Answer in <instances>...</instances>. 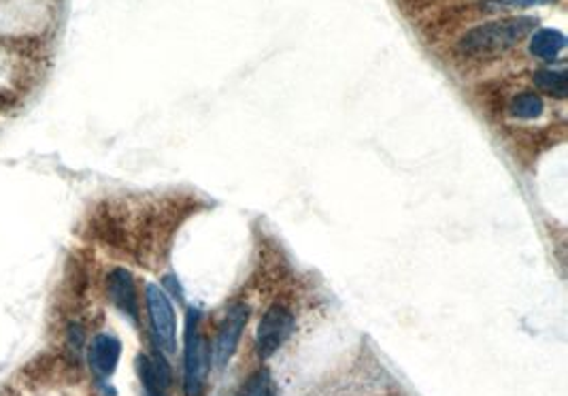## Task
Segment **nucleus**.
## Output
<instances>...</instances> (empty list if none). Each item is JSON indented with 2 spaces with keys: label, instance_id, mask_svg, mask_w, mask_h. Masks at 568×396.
Wrapping results in <instances>:
<instances>
[{
  "label": "nucleus",
  "instance_id": "1",
  "mask_svg": "<svg viewBox=\"0 0 568 396\" xmlns=\"http://www.w3.org/2000/svg\"><path fill=\"white\" fill-rule=\"evenodd\" d=\"M534 26V17H507V20L482 24L458 41V52L469 58L504 52L517 46L528 33H532Z\"/></svg>",
  "mask_w": 568,
  "mask_h": 396
},
{
  "label": "nucleus",
  "instance_id": "2",
  "mask_svg": "<svg viewBox=\"0 0 568 396\" xmlns=\"http://www.w3.org/2000/svg\"><path fill=\"white\" fill-rule=\"evenodd\" d=\"M209 367V351L200 335V311L189 310L183 337V392L186 396H200Z\"/></svg>",
  "mask_w": 568,
  "mask_h": 396
},
{
  "label": "nucleus",
  "instance_id": "3",
  "mask_svg": "<svg viewBox=\"0 0 568 396\" xmlns=\"http://www.w3.org/2000/svg\"><path fill=\"white\" fill-rule=\"evenodd\" d=\"M145 300H147L151 329H154L157 348H160L164 354H175L177 318L173 305H170V299L164 294L162 288H157L156 284H147V288H145Z\"/></svg>",
  "mask_w": 568,
  "mask_h": 396
},
{
  "label": "nucleus",
  "instance_id": "4",
  "mask_svg": "<svg viewBox=\"0 0 568 396\" xmlns=\"http://www.w3.org/2000/svg\"><path fill=\"white\" fill-rule=\"evenodd\" d=\"M296 329V320L294 313L286 310L283 305H273L270 310L264 313L260 324H258L256 330V348L258 356L267 358L275 356L279 351L292 332Z\"/></svg>",
  "mask_w": 568,
  "mask_h": 396
},
{
  "label": "nucleus",
  "instance_id": "5",
  "mask_svg": "<svg viewBox=\"0 0 568 396\" xmlns=\"http://www.w3.org/2000/svg\"><path fill=\"white\" fill-rule=\"evenodd\" d=\"M248 320H249L248 305L237 303L230 307L228 313H226L222 326H219L216 341H213V348L209 351V362L213 364V367L222 371L226 364L230 362V358L235 356L238 343H241Z\"/></svg>",
  "mask_w": 568,
  "mask_h": 396
},
{
  "label": "nucleus",
  "instance_id": "6",
  "mask_svg": "<svg viewBox=\"0 0 568 396\" xmlns=\"http://www.w3.org/2000/svg\"><path fill=\"white\" fill-rule=\"evenodd\" d=\"M106 290H109L113 305H116L122 313H126L132 322H137L138 320L137 288L130 271H126V269H113L109 278H106Z\"/></svg>",
  "mask_w": 568,
  "mask_h": 396
},
{
  "label": "nucleus",
  "instance_id": "7",
  "mask_svg": "<svg viewBox=\"0 0 568 396\" xmlns=\"http://www.w3.org/2000/svg\"><path fill=\"white\" fill-rule=\"evenodd\" d=\"M119 356H122V343L117 337L106 335V332L94 339L87 350V362L98 377H111L116 373Z\"/></svg>",
  "mask_w": 568,
  "mask_h": 396
},
{
  "label": "nucleus",
  "instance_id": "8",
  "mask_svg": "<svg viewBox=\"0 0 568 396\" xmlns=\"http://www.w3.org/2000/svg\"><path fill=\"white\" fill-rule=\"evenodd\" d=\"M137 371L138 380H141L145 388V396H164L167 394L170 375L167 364L162 360L149 356H138L137 358Z\"/></svg>",
  "mask_w": 568,
  "mask_h": 396
},
{
  "label": "nucleus",
  "instance_id": "9",
  "mask_svg": "<svg viewBox=\"0 0 568 396\" xmlns=\"http://www.w3.org/2000/svg\"><path fill=\"white\" fill-rule=\"evenodd\" d=\"M564 47L566 36L562 35L560 30L553 28L536 30L532 39H530V54L541 60H555L562 52H564Z\"/></svg>",
  "mask_w": 568,
  "mask_h": 396
},
{
  "label": "nucleus",
  "instance_id": "10",
  "mask_svg": "<svg viewBox=\"0 0 568 396\" xmlns=\"http://www.w3.org/2000/svg\"><path fill=\"white\" fill-rule=\"evenodd\" d=\"M543 109H545V105H543V98L534 92L517 94V96L511 100V105H509V113L517 119H534V117L541 116Z\"/></svg>",
  "mask_w": 568,
  "mask_h": 396
},
{
  "label": "nucleus",
  "instance_id": "11",
  "mask_svg": "<svg viewBox=\"0 0 568 396\" xmlns=\"http://www.w3.org/2000/svg\"><path fill=\"white\" fill-rule=\"evenodd\" d=\"M534 86L545 94H549V96L560 98V100L566 98V73L564 71H552V68L536 71Z\"/></svg>",
  "mask_w": 568,
  "mask_h": 396
},
{
  "label": "nucleus",
  "instance_id": "12",
  "mask_svg": "<svg viewBox=\"0 0 568 396\" xmlns=\"http://www.w3.org/2000/svg\"><path fill=\"white\" fill-rule=\"evenodd\" d=\"M238 396H273V383H270V375L267 371H258L251 375L248 383H245L241 394Z\"/></svg>",
  "mask_w": 568,
  "mask_h": 396
},
{
  "label": "nucleus",
  "instance_id": "13",
  "mask_svg": "<svg viewBox=\"0 0 568 396\" xmlns=\"http://www.w3.org/2000/svg\"><path fill=\"white\" fill-rule=\"evenodd\" d=\"M541 0H485L483 7L488 11H513V9H528L539 5Z\"/></svg>",
  "mask_w": 568,
  "mask_h": 396
}]
</instances>
